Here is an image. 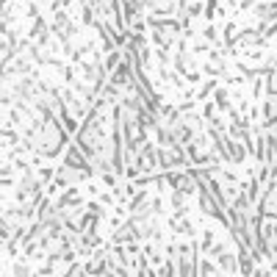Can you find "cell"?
<instances>
[{
    "label": "cell",
    "mask_w": 277,
    "mask_h": 277,
    "mask_svg": "<svg viewBox=\"0 0 277 277\" xmlns=\"http://www.w3.org/2000/svg\"><path fill=\"white\" fill-rule=\"evenodd\" d=\"M64 164H66V166H72V169H78V172H86V175H92V169H89L86 158H81V153H78V147H70V153H66Z\"/></svg>",
    "instance_id": "obj_1"
},
{
    "label": "cell",
    "mask_w": 277,
    "mask_h": 277,
    "mask_svg": "<svg viewBox=\"0 0 277 277\" xmlns=\"http://www.w3.org/2000/svg\"><path fill=\"white\" fill-rule=\"evenodd\" d=\"M238 266H241V274L249 277V271H252V258L247 255V249H241V252H238Z\"/></svg>",
    "instance_id": "obj_2"
},
{
    "label": "cell",
    "mask_w": 277,
    "mask_h": 277,
    "mask_svg": "<svg viewBox=\"0 0 277 277\" xmlns=\"http://www.w3.org/2000/svg\"><path fill=\"white\" fill-rule=\"evenodd\" d=\"M219 266H222L225 271H236V258H233L230 252H222V255H219Z\"/></svg>",
    "instance_id": "obj_3"
},
{
    "label": "cell",
    "mask_w": 277,
    "mask_h": 277,
    "mask_svg": "<svg viewBox=\"0 0 277 277\" xmlns=\"http://www.w3.org/2000/svg\"><path fill=\"white\" fill-rule=\"evenodd\" d=\"M175 138L177 142H191V127L188 125H175Z\"/></svg>",
    "instance_id": "obj_4"
},
{
    "label": "cell",
    "mask_w": 277,
    "mask_h": 277,
    "mask_svg": "<svg viewBox=\"0 0 277 277\" xmlns=\"http://www.w3.org/2000/svg\"><path fill=\"white\" fill-rule=\"evenodd\" d=\"M255 277H269V271H255Z\"/></svg>",
    "instance_id": "obj_5"
}]
</instances>
